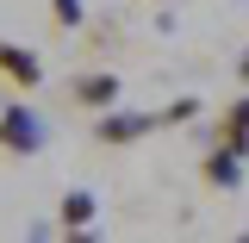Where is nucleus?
I'll return each mask as SVG.
<instances>
[{
	"label": "nucleus",
	"mask_w": 249,
	"mask_h": 243,
	"mask_svg": "<svg viewBox=\"0 0 249 243\" xmlns=\"http://www.w3.org/2000/svg\"><path fill=\"white\" fill-rule=\"evenodd\" d=\"M156 125H162V112H112V106H106L100 125H93V137H100V144H137Z\"/></svg>",
	"instance_id": "nucleus-1"
},
{
	"label": "nucleus",
	"mask_w": 249,
	"mask_h": 243,
	"mask_svg": "<svg viewBox=\"0 0 249 243\" xmlns=\"http://www.w3.org/2000/svg\"><path fill=\"white\" fill-rule=\"evenodd\" d=\"M124 81L119 75H75L69 81V106H88V112H106V106H119Z\"/></svg>",
	"instance_id": "nucleus-2"
},
{
	"label": "nucleus",
	"mask_w": 249,
	"mask_h": 243,
	"mask_svg": "<svg viewBox=\"0 0 249 243\" xmlns=\"http://www.w3.org/2000/svg\"><path fill=\"white\" fill-rule=\"evenodd\" d=\"M0 81H6V88H37V81H44V62L31 56L25 44L0 37Z\"/></svg>",
	"instance_id": "nucleus-3"
},
{
	"label": "nucleus",
	"mask_w": 249,
	"mask_h": 243,
	"mask_svg": "<svg viewBox=\"0 0 249 243\" xmlns=\"http://www.w3.org/2000/svg\"><path fill=\"white\" fill-rule=\"evenodd\" d=\"M37 137H44V131H37V119H31L25 106H13V112H0V144H6L13 156L37 150Z\"/></svg>",
	"instance_id": "nucleus-4"
},
{
	"label": "nucleus",
	"mask_w": 249,
	"mask_h": 243,
	"mask_svg": "<svg viewBox=\"0 0 249 243\" xmlns=\"http://www.w3.org/2000/svg\"><path fill=\"white\" fill-rule=\"evenodd\" d=\"M199 181H206V187H224V193H231V187L243 181V156L231 150V144H218V150L199 162Z\"/></svg>",
	"instance_id": "nucleus-5"
},
{
	"label": "nucleus",
	"mask_w": 249,
	"mask_h": 243,
	"mask_svg": "<svg viewBox=\"0 0 249 243\" xmlns=\"http://www.w3.org/2000/svg\"><path fill=\"white\" fill-rule=\"evenodd\" d=\"M218 144H231L237 156H249V93L224 106V119H218Z\"/></svg>",
	"instance_id": "nucleus-6"
},
{
	"label": "nucleus",
	"mask_w": 249,
	"mask_h": 243,
	"mask_svg": "<svg viewBox=\"0 0 249 243\" xmlns=\"http://www.w3.org/2000/svg\"><path fill=\"white\" fill-rule=\"evenodd\" d=\"M62 224H69V231L93 224V193H81V187H75V193H62Z\"/></svg>",
	"instance_id": "nucleus-7"
},
{
	"label": "nucleus",
	"mask_w": 249,
	"mask_h": 243,
	"mask_svg": "<svg viewBox=\"0 0 249 243\" xmlns=\"http://www.w3.org/2000/svg\"><path fill=\"white\" fill-rule=\"evenodd\" d=\"M50 25H56V31L81 25V0H50Z\"/></svg>",
	"instance_id": "nucleus-8"
},
{
	"label": "nucleus",
	"mask_w": 249,
	"mask_h": 243,
	"mask_svg": "<svg viewBox=\"0 0 249 243\" xmlns=\"http://www.w3.org/2000/svg\"><path fill=\"white\" fill-rule=\"evenodd\" d=\"M193 112H199V100L187 93V100H175V106H162V125H187Z\"/></svg>",
	"instance_id": "nucleus-9"
},
{
	"label": "nucleus",
	"mask_w": 249,
	"mask_h": 243,
	"mask_svg": "<svg viewBox=\"0 0 249 243\" xmlns=\"http://www.w3.org/2000/svg\"><path fill=\"white\" fill-rule=\"evenodd\" d=\"M237 75H243V81H249V50H243V62H237Z\"/></svg>",
	"instance_id": "nucleus-10"
}]
</instances>
